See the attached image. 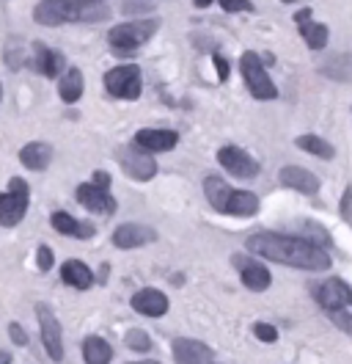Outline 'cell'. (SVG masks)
Instances as JSON below:
<instances>
[{"label": "cell", "mask_w": 352, "mask_h": 364, "mask_svg": "<svg viewBox=\"0 0 352 364\" xmlns=\"http://www.w3.org/2000/svg\"><path fill=\"white\" fill-rule=\"evenodd\" d=\"M20 160L25 168L31 171H44L53 160V146L44 144V141H33V144H25L20 149Z\"/></svg>", "instance_id": "d6986e66"}, {"label": "cell", "mask_w": 352, "mask_h": 364, "mask_svg": "<svg viewBox=\"0 0 352 364\" xmlns=\"http://www.w3.org/2000/svg\"><path fill=\"white\" fill-rule=\"evenodd\" d=\"M350 210H352V188L344 191V199H341V215L350 218Z\"/></svg>", "instance_id": "8d00e7d4"}, {"label": "cell", "mask_w": 352, "mask_h": 364, "mask_svg": "<svg viewBox=\"0 0 352 364\" xmlns=\"http://www.w3.org/2000/svg\"><path fill=\"white\" fill-rule=\"evenodd\" d=\"M58 94H61V100L64 102H77L80 97H83V72L77 67L66 69L64 75H61V83H58Z\"/></svg>", "instance_id": "cb8c5ba5"}, {"label": "cell", "mask_w": 352, "mask_h": 364, "mask_svg": "<svg viewBox=\"0 0 352 364\" xmlns=\"http://www.w3.org/2000/svg\"><path fill=\"white\" fill-rule=\"evenodd\" d=\"M295 20H297V23H308V20H311V9H300V11L295 14Z\"/></svg>", "instance_id": "74e56055"}, {"label": "cell", "mask_w": 352, "mask_h": 364, "mask_svg": "<svg viewBox=\"0 0 352 364\" xmlns=\"http://www.w3.org/2000/svg\"><path fill=\"white\" fill-rule=\"evenodd\" d=\"M234 265L240 268L242 284H245L251 293H264V290L270 287L273 276H270V271H267L264 265L253 262V259H248V257H234Z\"/></svg>", "instance_id": "5bb4252c"}, {"label": "cell", "mask_w": 352, "mask_h": 364, "mask_svg": "<svg viewBox=\"0 0 352 364\" xmlns=\"http://www.w3.org/2000/svg\"><path fill=\"white\" fill-rule=\"evenodd\" d=\"M0 94H3V86H0Z\"/></svg>", "instance_id": "7bdbcfd3"}, {"label": "cell", "mask_w": 352, "mask_h": 364, "mask_svg": "<svg viewBox=\"0 0 352 364\" xmlns=\"http://www.w3.org/2000/svg\"><path fill=\"white\" fill-rule=\"evenodd\" d=\"M53 229L55 232H61V235H69V237H80V240H88L91 235H94V227L91 224H83V221H77L75 215H69V213H53Z\"/></svg>", "instance_id": "44dd1931"}, {"label": "cell", "mask_w": 352, "mask_h": 364, "mask_svg": "<svg viewBox=\"0 0 352 364\" xmlns=\"http://www.w3.org/2000/svg\"><path fill=\"white\" fill-rule=\"evenodd\" d=\"M204 193H207V199H209V205L220 210V213H226V205H229V199H231V188H229V182L215 177V174H209L207 180H204Z\"/></svg>", "instance_id": "7402d4cb"}, {"label": "cell", "mask_w": 352, "mask_h": 364, "mask_svg": "<svg viewBox=\"0 0 352 364\" xmlns=\"http://www.w3.org/2000/svg\"><path fill=\"white\" fill-rule=\"evenodd\" d=\"M212 61H215V69H218V77L220 80H226V77H229V61H226V58H220L218 53L212 55Z\"/></svg>", "instance_id": "e575fe53"}, {"label": "cell", "mask_w": 352, "mask_h": 364, "mask_svg": "<svg viewBox=\"0 0 352 364\" xmlns=\"http://www.w3.org/2000/svg\"><path fill=\"white\" fill-rule=\"evenodd\" d=\"M110 11L102 0H42L33 9V20L42 25L99 23Z\"/></svg>", "instance_id": "7a4b0ae2"}, {"label": "cell", "mask_w": 352, "mask_h": 364, "mask_svg": "<svg viewBox=\"0 0 352 364\" xmlns=\"http://www.w3.org/2000/svg\"><path fill=\"white\" fill-rule=\"evenodd\" d=\"M171 350H174L176 364H212V356H215L209 345L198 340H187V337L174 340Z\"/></svg>", "instance_id": "8fae6325"}, {"label": "cell", "mask_w": 352, "mask_h": 364, "mask_svg": "<svg viewBox=\"0 0 352 364\" xmlns=\"http://www.w3.org/2000/svg\"><path fill=\"white\" fill-rule=\"evenodd\" d=\"M245 249L256 257H264L270 262L289 265V268H300L308 273H319L330 268V254L314 243H308L306 237H295V235H278V232H256L245 240Z\"/></svg>", "instance_id": "6da1fadb"}, {"label": "cell", "mask_w": 352, "mask_h": 364, "mask_svg": "<svg viewBox=\"0 0 352 364\" xmlns=\"http://www.w3.org/2000/svg\"><path fill=\"white\" fill-rule=\"evenodd\" d=\"M83 359H86V364H110L113 348L102 337H86L83 340Z\"/></svg>", "instance_id": "d4e9b609"}, {"label": "cell", "mask_w": 352, "mask_h": 364, "mask_svg": "<svg viewBox=\"0 0 352 364\" xmlns=\"http://www.w3.org/2000/svg\"><path fill=\"white\" fill-rule=\"evenodd\" d=\"M132 309L138 315H146V318H163L168 312V298L160 290H152V287H143L132 296Z\"/></svg>", "instance_id": "9a60e30c"}, {"label": "cell", "mask_w": 352, "mask_h": 364, "mask_svg": "<svg viewBox=\"0 0 352 364\" xmlns=\"http://www.w3.org/2000/svg\"><path fill=\"white\" fill-rule=\"evenodd\" d=\"M9 334H11V340L17 342V345H28V337H25L20 323H11V326H9Z\"/></svg>", "instance_id": "836d02e7"}, {"label": "cell", "mask_w": 352, "mask_h": 364, "mask_svg": "<svg viewBox=\"0 0 352 364\" xmlns=\"http://www.w3.org/2000/svg\"><path fill=\"white\" fill-rule=\"evenodd\" d=\"M105 89L108 94L119 97V100H138L141 89H143V80H141V69L124 64V67H113L105 75Z\"/></svg>", "instance_id": "8992f818"}, {"label": "cell", "mask_w": 352, "mask_h": 364, "mask_svg": "<svg viewBox=\"0 0 352 364\" xmlns=\"http://www.w3.org/2000/svg\"><path fill=\"white\" fill-rule=\"evenodd\" d=\"M253 334L262 342H267V345H273V342L278 340V328L270 326V323H256V326H253Z\"/></svg>", "instance_id": "f546056e"}, {"label": "cell", "mask_w": 352, "mask_h": 364, "mask_svg": "<svg viewBox=\"0 0 352 364\" xmlns=\"http://www.w3.org/2000/svg\"><path fill=\"white\" fill-rule=\"evenodd\" d=\"M157 33V20H132L110 28L108 45L116 55H132L141 45H146Z\"/></svg>", "instance_id": "3957f363"}, {"label": "cell", "mask_w": 352, "mask_h": 364, "mask_svg": "<svg viewBox=\"0 0 352 364\" xmlns=\"http://www.w3.org/2000/svg\"><path fill=\"white\" fill-rule=\"evenodd\" d=\"M124 342H127V348H130V350H138V353H146V350L152 348L149 334H146V331H141V328H132V331H127Z\"/></svg>", "instance_id": "83f0119b"}, {"label": "cell", "mask_w": 352, "mask_h": 364, "mask_svg": "<svg viewBox=\"0 0 352 364\" xmlns=\"http://www.w3.org/2000/svg\"><path fill=\"white\" fill-rule=\"evenodd\" d=\"M295 144H297L303 152H311V155H317V158H322V160H330L336 155V149L330 146L325 138H319V136H300Z\"/></svg>", "instance_id": "4316f807"}, {"label": "cell", "mask_w": 352, "mask_h": 364, "mask_svg": "<svg viewBox=\"0 0 352 364\" xmlns=\"http://www.w3.org/2000/svg\"><path fill=\"white\" fill-rule=\"evenodd\" d=\"M36 318H39V331H42L44 350L53 362L64 359V337H61V323L53 315L47 304H36Z\"/></svg>", "instance_id": "52a82bcc"}, {"label": "cell", "mask_w": 352, "mask_h": 364, "mask_svg": "<svg viewBox=\"0 0 352 364\" xmlns=\"http://www.w3.org/2000/svg\"><path fill=\"white\" fill-rule=\"evenodd\" d=\"M303 235H306L308 243H314V246H319V249H328L330 235L322 227H319V224H308V227L303 229Z\"/></svg>", "instance_id": "f1b7e54d"}, {"label": "cell", "mask_w": 352, "mask_h": 364, "mask_svg": "<svg viewBox=\"0 0 352 364\" xmlns=\"http://www.w3.org/2000/svg\"><path fill=\"white\" fill-rule=\"evenodd\" d=\"M198 9H207V6H212V0H193Z\"/></svg>", "instance_id": "ab89813d"}, {"label": "cell", "mask_w": 352, "mask_h": 364, "mask_svg": "<svg viewBox=\"0 0 352 364\" xmlns=\"http://www.w3.org/2000/svg\"><path fill=\"white\" fill-rule=\"evenodd\" d=\"M64 67H66V61L58 50H50V47L42 45V42L33 45V69L42 72L44 77H58V75H64Z\"/></svg>", "instance_id": "e0dca14e"}, {"label": "cell", "mask_w": 352, "mask_h": 364, "mask_svg": "<svg viewBox=\"0 0 352 364\" xmlns=\"http://www.w3.org/2000/svg\"><path fill=\"white\" fill-rule=\"evenodd\" d=\"M0 364H11V356L6 350H0Z\"/></svg>", "instance_id": "f35d334b"}, {"label": "cell", "mask_w": 352, "mask_h": 364, "mask_svg": "<svg viewBox=\"0 0 352 364\" xmlns=\"http://www.w3.org/2000/svg\"><path fill=\"white\" fill-rule=\"evenodd\" d=\"M119 163L127 171V177L138 182H149L157 174V160L152 152H143L141 146H121L119 149Z\"/></svg>", "instance_id": "ba28073f"}, {"label": "cell", "mask_w": 352, "mask_h": 364, "mask_svg": "<svg viewBox=\"0 0 352 364\" xmlns=\"http://www.w3.org/2000/svg\"><path fill=\"white\" fill-rule=\"evenodd\" d=\"M300 36L306 39V45L311 50H325L328 45V28L322 23H314V20H308V23H300Z\"/></svg>", "instance_id": "484cf974"}, {"label": "cell", "mask_w": 352, "mask_h": 364, "mask_svg": "<svg viewBox=\"0 0 352 364\" xmlns=\"http://www.w3.org/2000/svg\"><path fill=\"white\" fill-rule=\"evenodd\" d=\"M77 202L86 207V210H91V213H102V215L116 213V199L110 196V191L97 188L94 182H83L77 188Z\"/></svg>", "instance_id": "7c38bea8"}, {"label": "cell", "mask_w": 352, "mask_h": 364, "mask_svg": "<svg viewBox=\"0 0 352 364\" xmlns=\"http://www.w3.org/2000/svg\"><path fill=\"white\" fill-rule=\"evenodd\" d=\"M36 262H39V271H50L53 268V251H50V246H39Z\"/></svg>", "instance_id": "d6a6232c"}, {"label": "cell", "mask_w": 352, "mask_h": 364, "mask_svg": "<svg viewBox=\"0 0 352 364\" xmlns=\"http://www.w3.org/2000/svg\"><path fill=\"white\" fill-rule=\"evenodd\" d=\"M278 180L284 182L286 188H295L300 193H317L319 191V180L317 174H311L308 168H300V166H284L278 171Z\"/></svg>", "instance_id": "ac0fdd59"}, {"label": "cell", "mask_w": 352, "mask_h": 364, "mask_svg": "<svg viewBox=\"0 0 352 364\" xmlns=\"http://www.w3.org/2000/svg\"><path fill=\"white\" fill-rule=\"evenodd\" d=\"M284 3H295V0H284Z\"/></svg>", "instance_id": "b9f144b4"}, {"label": "cell", "mask_w": 352, "mask_h": 364, "mask_svg": "<svg viewBox=\"0 0 352 364\" xmlns=\"http://www.w3.org/2000/svg\"><path fill=\"white\" fill-rule=\"evenodd\" d=\"M226 213L229 215H242V218L256 215L259 213V196L251 193V191H234L231 199H229V205H226Z\"/></svg>", "instance_id": "603a6c76"}, {"label": "cell", "mask_w": 352, "mask_h": 364, "mask_svg": "<svg viewBox=\"0 0 352 364\" xmlns=\"http://www.w3.org/2000/svg\"><path fill=\"white\" fill-rule=\"evenodd\" d=\"M179 144V136L174 130H138L135 133V146H141L143 152H168Z\"/></svg>", "instance_id": "2e32d148"}, {"label": "cell", "mask_w": 352, "mask_h": 364, "mask_svg": "<svg viewBox=\"0 0 352 364\" xmlns=\"http://www.w3.org/2000/svg\"><path fill=\"white\" fill-rule=\"evenodd\" d=\"M223 11H253L251 0H218Z\"/></svg>", "instance_id": "4dcf8cb0"}, {"label": "cell", "mask_w": 352, "mask_h": 364, "mask_svg": "<svg viewBox=\"0 0 352 364\" xmlns=\"http://www.w3.org/2000/svg\"><path fill=\"white\" fill-rule=\"evenodd\" d=\"M28 182L20 177H11L9 180V191L0 193V224L3 227H17L25 213H28Z\"/></svg>", "instance_id": "5b68a950"}, {"label": "cell", "mask_w": 352, "mask_h": 364, "mask_svg": "<svg viewBox=\"0 0 352 364\" xmlns=\"http://www.w3.org/2000/svg\"><path fill=\"white\" fill-rule=\"evenodd\" d=\"M218 160L229 174H234L240 180H253L259 174V160H253L240 146H223L218 152Z\"/></svg>", "instance_id": "30bf717a"}, {"label": "cell", "mask_w": 352, "mask_h": 364, "mask_svg": "<svg viewBox=\"0 0 352 364\" xmlns=\"http://www.w3.org/2000/svg\"><path fill=\"white\" fill-rule=\"evenodd\" d=\"M132 364H160V362H154L152 359V362H132Z\"/></svg>", "instance_id": "60d3db41"}, {"label": "cell", "mask_w": 352, "mask_h": 364, "mask_svg": "<svg viewBox=\"0 0 352 364\" xmlns=\"http://www.w3.org/2000/svg\"><path fill=\"white\" fill-rule=\"evenodd\" d=\"M240 69H242V80H245V86H248V91H251L256 100H275V97H278L275 83L270 80V72H267L264 61L253 53V50L242 53Z\"/></svg>", "instance_id": "277c9868"}, {"label": "cell", "mask_w": 352, "mask_h": 364, "mask_svg": "<svg viewBox=\"0 0 352 364\" xmlns=\"http://www.w3.org/2000/svg\"><path fill=\"white\" fill-rule=\"evenodd\" d=\"M317 301L325 312H341L352 306V287L344 279H328L317 287Z\"/></svg>", "instance_id": "9c48e42d"}, {"label": "cell", "mask_w": 352, "mask_h": 364, "mask_svg": "<svg viewBox=\"0 0 352 364\" xmlns=\"http://www.w3.org/2000/svg\"><path fill=\"white\" fill-rule=\"evenodd\" d=\"M154 229L152 227H143V224H121V227L113 232V246L116 249H141L146 243H154Z\"/></svg>", "instance_id": "4fadbf2b"}, {"label": "cell", "mask_w": 352, "mask_h": 364, "mask_svg": "<svg viewBox=\"0 0 352 364\" xmlns=\"http://www.w3.org/2000/svg\"><path fill=\"white\" fill-rule=\"evenodd\" d=\"M330 318H333V323H336L341 331L352 334V312H347V309H341V312H330Z\"/></svg>", "instance_id": "1f68e13d"}, {"label": "cell", "mask_w": 352, "mask_h": 364, "mask_svg": "<svg viewBox=\"0 0 352 364\" xmlns=\"http://www.w3.org/2000/svg\"><path fill=\"white\" fill-rule=\"evenodd\" d=\"M94 185H97V188H105V191H110V174H108V171H97V174H94Z\"/></svg>", "instance_id": "d590c367"}, {"label": "cell", "mask_w": 352, "mask_h": 364, "mask_svg": "<svg viewBox=\"0 0 352 364\" xmlns=\"http://www.w3.org/2000/svg\"><path fill=\"white\" fill-rule=\"evenodd\" d=\"M61 279H64V284L75 287V290H88L94 284V273L88 271V265L80 259H66L61 265Z\"/></svg>", "instance_id": "ffe728a7"}]
</instances>
